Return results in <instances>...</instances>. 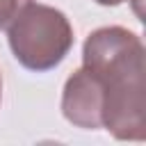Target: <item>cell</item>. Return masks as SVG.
Returning <instances> with one entry per match:
<instances>
[{"label":"cell","instance_id":"3957f363","mask_svg":"<svg viewBox=\"0 0 146 146\" xmlns=\"http://www.w3.org/2000/svg\"><path fill=\"white\" fill-rule=\"evenodd\" d=\"M62 114L68 123L82 130H98L103 128V103H100V91L89 75L84 66L73 71L68 80L64 82L62 91Z\"/></svg>","mask_w":146,"mask_h":146},{"label":"cell","instance_id":"6da1fadb","mask_svg":"<svg viewBox=\"0 0 146 146\" xmlns=\"http://www.w3.org/2000/svg\"><path fill=\"white\" fill-rule=\"evenodd\" d=\"M146 50L139 34L121 25L89 32L82 66L94 78L103 103V128L116 139L146 137Z\"/></svg>","mask_w":146,"mask_h":146},{"label":"cell","instance_id":"7a4b0ae2","mask_svg":"<svg viewBox=\"0 0 146 146\" xmlns=\"http://www.w3.org/2000/svg\"><path fill=\"white\" fill-rule=\"evenodd\" d=\"M7 41L21 66L46 73L64 62L75 34L64 11L32 0L7 25Z\"/></svg>","mask_w":146,"mask_h":146},{"label":"cell","instance_id":"5b68a950","mask_svg":"<svg viewBox=\"0 0 146 146\" xmlns=\"http://www.w3.org/2000/svg\"><path fill=\"white\" fill-rule=\"evenodd\" d=\"M98 5H103V7H116V5H123V2H130L132 5V9H135V14L141 18L144 16V0H96Z\"/></svg>","mask_w":146,"mask_h":146},{"label":"cell","instance_id":"277c9868","mask_svg":"<svg viewBox=\"0 0 146 146\" xmlns=\"http://www.w3.org/2000/svg\"><path fill=\"white\" fill-rule=\"evenodd\" d=\"M32 0H0V30H7V25L27 7Z\"/></svg>","mask_w":146,"mask_h":146},{"label":"cell","instance_id":"8992f818","mask_svg":"<svg viewBox=\"0 0 146 146\" xmlns=\"http://www.w3.org/2000/svg\"><path fill=\"white\" fill-rule=\"evenodd\" d=\"M0 100H2V75H0Z\"/></svg>","mask_w":146,"mask_h":146}]
</instances>
